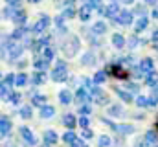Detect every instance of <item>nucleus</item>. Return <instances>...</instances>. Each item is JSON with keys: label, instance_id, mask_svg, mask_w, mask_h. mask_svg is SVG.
Returning <instances> with one entry per match:
<instances>
[{"label": "nucleus", "instance_id": "48", "mask_svg": "<svg viewBox=\"0 0 158 147\" xmlns=\"http://www.w3.org/2000/svg\"><path fill=\"white\" fill-rule=\"evenodd\" d=\"M136 44H138V39H136V37H129V46H132V48H134Z\"/></svg>", "mask_w": 158, "mask_h": 147}, {"label": "nucleus", "instance_id": "37", "mask_svg": "<svg viewBox=\"0 0 158 147\" xmlns=\"http://www.w3.org/2000/svg\"><path fill=\"white\" fill-rule=\"evenodd\" d=\"M26 83H28V77H26V74H19V75H17V85H19V86H24Z\"/></svg>", "mask_w": 158, "mask_h": 147}, {"label": "nucleus", "instance_id": "2", "mask_svg": "<svg viewBox=\"0 0 158 147\" xmlns=\"http://www.w3.org/2000/svg\"><path fill=\"white\" fill-rule=\"evenodd\" d=\"M79 50V39L77 37H72L70 40H68V44L64 46V53L66 55H76Z\"/></svg>", "mask_w": 158, "mask_h": 147}, {"label": "nucleus", "instance_id": "55", "mask_svg": "<svg viewBox=\"0 0 158 147\" xmlns=\"http://www.w3.org/2000/svg\"><path fill=\"white\" fill-rule=\"evenodd\" d=\"M121 2H127V4H131V2H132V0H121Z\"/></svg>", "mask_w": 158, "mask_h": 147}, {"label": "nucleus", "instance_id": "40", "mask_svg": "<svg viewBox=\"0 0 158 147\" xmlns=\"http://www.w3.org/2000/svg\"><path fill=\"white\" fill-rule=\"evenodd\" d=\"M109 112H110L112 116H119V114H121V107H119V105H112V107L109 109Z\"/></svg>", "mask_w": 158, "mask_h": 147}, {"label": "nucleus", "instance_id": "50", "mask_svg": "<svg viewBox=\"0 0 158 147\" xmlns=\"http://www.w3.org/2000/svg\"><path fill=\"white\" fill-rule=\"evenodd\" d=\"M83 138H92V131L90 129H83Z\"/></svg>", "mask_w": 158, "mask_h": 147}, {"label": "nucleus", "instance_id": "62", "mask_svg": "<svg viewBox=\"0 0 158 147\" xmlns=\"http://www.w3.org/2000/svg\"><path fill=\"white\" fill-rule=\"evenodd\" d=\"M85 147H88V145H85Z\"/></svg>", "mask_w": 158, "mask_h": 147}, {"label": "nucleus", "instance_id": "5", "mask_svg": "<svg viewBox=\"0 0 158 147\" xmlns=\"http://www.w3.org/2000/svg\"><path fill=\"white\" fill-rule=\"evenodd\" d=\"M9 131H11V121H9L7 116H2L0 118V132H2V136H7Z\"/></svg>", "mask_w": 158, "mask_h": 147}, {"label": "nucleus", "instance_id": "47", "mask_svg": "<svg viewBox=\"0 0 158 147\" xmlns=\"http://www.w3.org/2000/svg\"><path fill=\"white\" fill-rule=\"evenodd\" d=\"M2 15H4L6 19H7V17H11V19H13V15H15V13H13V11H9V9L6 7V9H2Z\"/></svg>", "mask_w": 158, "mask_h": 147}, {"label": "nucleus", "instance_id": "24", "mask_svg": "<svg viewBox=\"0 0 158 147\" xmlns=\"http://www.w3.org/2000/svg\"><path fill=\"white\" fill-rule=\"evenodd\" d=\"M63 140H64L66 144H70V145H72V144H74V142H76L77 138H76V132H74V131H68V132H64Z\"/></svg>", "mask_w": 158, "mask_h": 147}, {"label": "nucleus", "instance_id": "11", "mask_svg": "<svg viewBox=\"0 0 158 147\" xmlns=\"http://www.w3.org/2000/svg\"><path fill=\"white\" fill-rule=\"evenodd\" d=\"M13 22H15V24H19V26H22V24L26 22V13H24L22 9H17V11H15V15H13Z\"/></svg>", "mask_w": 158, "mask_h": 147}, {"label": "nucleus", "instance_id": "56", "mask_svg": "<svg viewBox=\"0 0 158 147\" xmlns=\"http://www.w3.org/2000/svg\"><path fill=\"white\" fill-rule=\"evenodd\" d=\"M155 90H156V92H158V83H156V85H155Z\"/></svg>", "mask_w": 158, "mask_h": 147}, {"label": "nucleus", "instance_id": "34", "mask_svg": "<svg viewBox=\"0 0 158 147\" xmlns=\"http://www.w3.org/2000/svg\"><path fill=\"white\" fill-rule=\"evenodd\" d=\"M20 98H22V96H20L19 92H13V94H9V98H7V99H9V103H13V105H17V103L20 101Z\"/></svg>", "mask_w": 158, "mask_h": 147}, {"label": "nucleus", "instance_id": "27", "mask_svg": "<svg viewBox=\"0 0 158 147\" xmlns=\"http://www.w3.org/2000/svg\"><path fill=\"white\" fill-rule=\"evenodd\" d=\"M96 101H98L99 105H107V103H109V96H107L105 92H99V94L96 96Z\"/></svg>", "mask_w": 158, "mask_h": 147}, {"label": "nucleus", "instance_id": "9", "mask_svg": "<svg viewBox=\"0 0 158 147\" xmlns=\"http://www.w3.org/2000/svg\"><path fill=\"white\" fill-rule=\"evenodd\" d=\"M118 22L119 24H123V26H129L131 22H132V13H129V11H121L118 17Z\"/></svg>", "mask_w": 158, "mask_h": 147}, {"label": "nucleus", "instance_id": "18", "mask_svg": "<svg viewBox=\"0 0 158 147\" xmlns=\"http://www.w3.org/2000/svg\"><path fill=\"white\" fill-rule=\"evenodd\" d=\"M63 123H64V125L72 131V129L76 127V123H77V121H76V118H74L72 114H66V116H64V120H63Z\"/></svg>", "mask_w": 158, "mask_h": 147}, {"label": "nucleus", "instance_id": "23", "mask_svg": "<svg viewBox=\"0 0 158 147\" xmlns=\"http://www.w3.org/2000/svg\"><path fill=\"white\" fill-rule=\"evenodd\" d=\"M24 33H26V28H22V26H19L13 33H11V40H17V39H22L24 37Z\"/></svg>", "mask_w": 158, "mask_h": 147}, {"label": "nucleus", "instance_id": "36", "mask_svg": "<svg viewBox=\"0 0 158 147\" xmlns=\"http://www.w3.org/2000/svg\"><path fill=\"white\" fill-rule=\"evenodd\" d=\"M81 63H83V65H88V66H90V65H94V55H92V53L83 55V61H81Z\"/></svg>", "mask_w": 158, "mask_h": 147}, {"label": "nucleus", "instance_id": "30", "mask_svg": "<svg viewBox=\"0 0 158 147\" xmlns=\"http://www.w3.org/2000/svg\"><path fill=\"white\" fill-rule=\"evenodd\" d=\"M42 57H44L46 61H52V59H53V48H50V46H48V48H44Z\"/></svg>", "mask_w": 158, "mask_h": 147}, {"label": "nucleus", "instance_id": "49", "mask_svg": "<svg viewBox=\"0 0 158 147\" xmlns=\"http://www.w3.org/2000/svg\"><path fill=\"white\" fill-rule=\"evenodd\" d=\"M0 90H2V96H4V98L9 94V86H6V85H2V88H0ZM7 98H9V96H7Z\"/></svg>", "mask_w": 158, "mask_h": 147}, {"label": "nucleus", "instance_id": "31", "mask_svg": "<svg viewBox=\"0 0 158 147\" xmlns=\"http://www.w3.org/2000/svg\"><path fill=\"white\" fill-rule=\"evenodd\" d=\"M136 105H138V107H149V98H145V96H138Z\"/></svg>", "mask_w": 158, "mask_h": 147}, {"label": "nucleus", "instance_id": "61", "mask_svg": "<svg viewBox=\"0 0 158 147\" xmlns=\"http://www.w3.org/2000/svg\"><path fill=\"white\" fill-rule=\"evenodd\" d=\"M70 2H74V0H70Z\"/></svg>", "mask_w": 158, "mask_h": 147}, {"label": "nucleus", "instance_id": "57", "mask_svg": "<svg viewBox=\"0 0 158 147\" xmlns=\"http://www.w3.org/2000/svg\"><path fill=\"white\" fill-rule=\"evenodd\" d=\"M145 2H155V0H145Z\"/></svg>", "mask_w": 158, "mask_h": 147}, {"label": "nucleus", "instance_id": "52", "mask_svg": "<svg viewBox=\"0 0 158 147\" xmlns=\"http://www.w3.org/2000/svg\"><path fill=\"white\" fill-rule=\"evenodd\" d=\"M85 145H86V144H83L81 140H76V142H74V144H72L70 147H85Z\"/></svg>", "mask_w": 158, "mask_h": 147}, {"label": "nucleus", "instance_id": "28", "mask_svg": "<svg viewBox=\"0 0 158 147\" xmlns=\"http://www.w3.org/2000/svg\"><path fill=\"white\" fill-rule=\"evenodd\" d=\"M94 32L96 33H105L107 32V24L105 22H96L94 24Z\"/></svg>", "mask_w": 158, "mask_h": 147}, {"label": "nucleus", "instance_id": "12", "mask_svg": "<svg viewBox=\"0 0 158 147\" xmlns=\"http://www.w3.org/2000/svg\"><path fill=\"white\" fill-rule=\"evenodd\" d=\"M76 99H77L79 103H86V101H90V94H88V90L79 88L77 94H76Z\"/></svg>", "mask_w": 158, "mask_h": 147}, {"label": "nucleus", "instance_id": "58", "mask_svg": "<svg viewBox=\"0 0 158 147\" xmlns=\"http://www.w3.org/2000/svg\"><path fill=\"white\" fill-rule=\"evenodd\" d=\"M30 2H39V0H30Z\"/></svg>", "mask_w": 158, "mask_h": 147}, {"label": "nucleus", "instance_id": "4", "mask_svg": "<svg viewBox=\"0 0 158 147\" xmlns=\"http://www.w3.org/2000/svg\"><path fill=\"white\" fill-rule=\"evenodd\" d=\"M24 52V44H11L9 46V59H17V57H20V53Z\"/></svg>", "mask_w": 158, "mask_h": 147}, {"label": "nucleus", "instance_id": "53", "mask_svg": "<svg viewBox=\"0 0 158 147\" xmlns=\"http://www.w3.org/2000/svg\"><path fill=\"white\" fill-rule=\"evenodd\" d=\"M153 39H155V40H156V42H158V28H156V30H155V33H153Z\"/></svg>", "mask_w": 158, "mask_h": 147}, {"label": "nucleus", "instance_id": "16", "mask_svg": "<svg viewBox=\"0 0 158 147\" xmlns=\"http://www.w3.org/2000/svg\"><path fill=\"white\" fill-rule=\"evenodd\" d=\"M59 99H61L63 105H68V103L72 101V94H70V90H61V92H59Z\"/></svg>", "mask_w": 158, "mask_h": 147}, {"label": "nucleus", "instance_id": "13", "mask_svg": "<svg viewBox=\"0 0 158 147\" xmlns=\"http://www.w3.org/2000/svg\"><path fill=\"white\" fill-rule=\"evenodd\" d=\"M140 70L143 74H149V72H153V59H143L142 63H140Z\"/></svg>", "mask_w": 158, "mask_h": 147}, {"label": "nucleus", "instance_id": "7", "mask_svg": "<svg viewBox=\"0 0 158 147\" xmlns=\"http://www.w3.org/2000/svg\"><path fill=\"white\" fill-rule=\"evenodd\" d=\"M109 72H112V75L121 77V79H127V77H129V72H127V70H123L119 65H112V66L109 68Z\"/></svg>", "mask_w": 158, "mask_h": 147}, {"label": "nucleus", "instance_id": "8", "mask_svg": "<svg viewBox=\"0 0 158 147\" xmlns=\"http://www.w3.org/2000/svg\"><path fill=\"white\" fill-rule=\"evenodd\" d=\"M20 136L24 138V142H26V144H30V145H33V144H35V138H33V134H31V131H30L28 127H22V129H20Z\"/></svg>", "mask_w": 158, "mask_h": 147}, {"label": "nucleus", "instance_id": "3", "mask_svg": "<svg viewBox=\"0 0 158 147\" xmlns=\"http://www.w3.org/2000/svg\"><path fill=\"white\" fill-rule=\"evenodd\" d=\"M48 26H50V17L42 15V17H40V20L35 24V26H33V32H35V33H42Z\"/></svg>", "mask_w": 158, "mask_h": 147}, {"label": "nucleus", "instance_id": "41", "mask_svg": "<svg viewBox=\"0 0 158 147\" xmlns=\"http://www.w3.org/2000/svg\"><path fill=\"white\" fill-rule=\"evenodd\" d=\"M33 83H35V85H40V83H44V75H42L40 72H37L35 75H33Z\"/></svg>", "mask_w": 158, "mask_h": 147}, {"label": "nucleus", "instance_id": "32", "mask_svg": "<svg viewBox=\"0 0 158 147\" xmlns=\"http://www.w3.org/2000/svg\"><path fill=\"white\" fill-rule=\"evenodd\" d=\"M33 103L39 105V107H44V105H46V96H39V94L33 96Z\"/></svg>", "mask_w": 158, "mask_h": 147}, {"label": "nucleus", "instance_id": "42", "mask_svg": "<svg viewBox=\"0 0 158 147\" xmlns=\"http://www.w3.org/2000/svg\"><path fill=\"white\" fill-rule=\"evenodd\" d=\"M74 15H76V9H74V7H68V9H64V15H63V17H66V19H72Z\"/></svg>", "mask_w": 158, "mask_h": 147}, {"label": "nucleus", "instance_id": "20", "mask_svg": "<svg viewBox=\"0 0 158 147\" xmlns=\"http://www.w3.org/2000/svg\"><path fill=\"white\" fill-rule=\"evenodd\" d=\"M112 44H114L116 48H123V46H125V39L119 35V33H114V35H112Z\"/></svg>", "mask_w": 158, "mask_h": 147}, {"label": "nucleus", "instance_id": "38", "mask_svg": "<svg viewBox=\"0 0 158 147\" xmlns=\"http://www.w3.org/2000/svg\"><path fill=\"white\" fill-rule=\"evenodd\" d=\"M138 90H140V88H138L136 83H129V85H127V92H129V94H136Z\"/></svg>", "mask_w": 158, "mask_h": 147}, {"label": "nucleus", "instance_id": "25", "mask_svg": "<svg viewBox=\"0 0 158 147\" xmlns=\"http://www.w3.org/2000/svg\"><path fill=\"white\" fill-rule=\"evenodd\" d=\"M48 63H50V61H46L44 57H40V59H37V61H35V68L42 72V70H46V68H48Z\"/></svg>", "mask_w": 158, "mask_h": 147}, {"label": "nucleus", "instance_id": "26", "mask_svg": "<svg viewBox=\"0 0 158 147\" xmlns=\"http://www.w3.org/2000/svg\"><path fill=\"white\" fill-rule=\"evenodd\" d=\"M147 22H149V20H147L145 17H142V19L136 22V32H138V33H140V32H143V30L147 28Z\"/></svg>", "mask_w": 158, "mask_h": 147}, {"label": "nucleus", "instance_id": "21", "mask_svg": "<svg viewBox=\"0 0 158 147\" xmlns=\"http://www.w3.org/2000/svg\"><path fill=\"white\" fill-rule=\"evenodd\" d=\"M116 94H118L119 98L123 99V101H127V103H131L132 101V96L127 92V90H121V88H116Z\"/></svg>", "mask_w": 158, "mask_h": 147}, {"label": "nucleus", "instance_id": "44", "mask_svg": "<svg viewBox=\"0 0 158 147\" xmlns=\"http://www.w3.org/2000/svg\"><path fill=\"white\" fill-rule=\"evenodd\" d=\"M79 125H81L83 129H88V118H85V116L79 118Z\"/></svg>", "mask_w": 158, "mask_h": 147}, {"label": "nucleus", "instance_id": "43", "mask_svg": "<svg viewBox=\"0 0 158 147\" xmlns=\"http://www.w3.org/2000/svg\"><path fill=\"white\" fill-rule=\"evenodd\" d=\"M55 24L59 26V32H64V30H66L64 24H63V17H57V19H55Z\"/></svg>", "mask_w": 158, "mask_h": 147}, {"label": "nucleus", "instance_id": "19", "mask_svg": "<svg viewBox=\"0 0 158 147\" xmlns=\"http://www.w3.org/2000/svg\"><path fill=\"white\" fill-rule=\"evenodd\" d=\"M143 81H145L147 85H153V86H155V85L158 83V79H156V72L153 70V72L145 74V77H143Z\"/></svg>", "mask_w": 158, "mask_h": 147}, {"label": "nucleus", "instance_id": "54", "mask_svg": "<svg viewBox=\"0 0 158 147\" xmlns=\"http://www.w3.org/2000/svg\"><path fill=\"white\" fill-rule=\"evenodd\" d=\"M153 17H155V19H158V7H155V9H153Z\"/></svg>", "mask_w": 158, "mask_h": 147}, {"label": "nucleus", "instance_id": "59", "mask_svg": "<svg viewBox=\"0 0 158 147\" xmlns=\"http://www.w3.org/2000/svg\"><path fill=\"white\" fill-rule=\"evenodd\" d=\"M6 147H15V145H6Z\"/></svg>", "mask_w": 158, "mask_h": 147}, {"label": "nucleus", "instance_id": "60", "mask_svg": "<svg viewBox=\"0 0 158 147\" xmlns=\"http://www.w3.org/2000/svg\"><path fill=\"white\" fill-rule=\"evenodd\" d=\"M156 127H158V121H156Z\"/></svg>", "mask_w": 158, "mask_h": 147}, {"label": "nucleus", "instance_id": "51", "mask_svg": "<svg viewBox=\"0 0 158 147\" xmlns=\"http://www.w3.org/2000/svg\"><path fill=\"white\" fill-rule=\"evenodd\" d=\"M20 2H22V0H7V4H9V6H13V7H19V6H20Z\"/></svg>", "mask_w": 158, "mask_h": 147}, {"label": "nucleus", "instance_id": "46", "mask_svg": "<svg viewBox=\"0 0 158 147\" xmlns=\"http://www.w3.org/2000/svg\"><path fill=\"white\" fill-rule=\"evenodd\" d=\"M79 112L85 116V114H88V112H90V107H88V105H81V107H79Z\"/></svg>", "mask_w": 158, "mask_h": 147}, {"label": "nucleus", "instance_id": "35", "mask_svg": "<svg viewBox=\"0 0 158 147\" xmlns=\"http://www.w3.org/2000/svg\"><path fill=\"white\" fill-rule=\"evenodd\" d=\"M105 79H107V74H105V72H98L96 75H94V83H98V85H99V83H103Z\"/></svg>", "mask_w": 158, "mask_h": 147}, {"label": "nucleus", "instance_id": "17", "mask_svg": "<svg viewBox=\"0 0 158 147\" xmlns=\"http://www.w3.org/2000/svg\"><path fill=\"white\" fill-rule=\"evenodd\" d=\"M44 140H46V144H48V145L57 144V134H55L53 131H46V132H44Z\"/></svg>", "mask_w": 158, "mask_h": 147}, {"label": "nucleus", "instance_id": "14", "mask_svg": "<svg viewBox=\"0 0 158 147\" xmlns=\"http://www.w3.org/2000/svg\"><path fill=\"white\" fill-rule=\"evenodd\" d=\"M52 116H55V109H53L52 105L40 107V118H52Z\"/></svg>", "mask_w": 158, "mask_h": 147}, {"label": "nucleus", "instance_id": "45", "mask_svg": "<svg viewBox=\"0 0 158 147\" xmlns=\"http://www.w3.org/2000/svg\"><path fill=\"white\" fill-rule=\"evenodd\" d=\"M149 105H158V94H156V92L149 98Z\"/></svg>", "mask_w": 158, "mask_h": 147}, {"label": "nucleus", "instance_id": "6", "mask_svg": "<svg viewBox=\"0 0 158 147\" xmlns=\"http://www.w3.org/2000/svg\"><path fill=\"white\" fill-rule=\"evenodd\" d=\"M114 131H118V132H121V134H131L134 129H132V125H127V123H121V125H114V123H110V121H107Z\"/></svg>", "mask_w": 158, "mask_h": 147}, {"label": "nucleus", "instance_id": "22", "mask_svg": "<svg viewBox=\"0 0 158 147\" xmlns=\"http://www.w3.org/2000/svg\"><path fill=\"white\" fill-rule=\"evenodd\" d=\"M90 6H83L81 7V11H79V17H81V20H88L90 19Z\"/></svg>", "mask_w": 158, "mask_h": 147}, {"label": "nucleus", "instance_id": "33", "mask_svg": "<svg viewBox=\"0 0 158 147\" xmlns=\"http://www.w3.org/2000/svg\"><path fill=\"white\" fill-rule=\"evenodd\" d=\"M98 145H99V147H109V145H110V138H109V136H99Z\"/></svg>", "mask_w": 158, "mask_h": 147}, {"label": "nucleus", "instance_id": "15", "mask_svg": "<svg viewBox=\"0 0 158 147\" xmlns=\"http://www.w3.org/2000/svg\"><path fill=\"white\" fill-rule=\"evenodd\" d=\"M145 144H151V145L158 144V132H155V131H147V132H145Z\"/></svg>", "mask_w": 158, "mask_h": 147}, {"label": "nucleus", "instance_id": "1", "mask_svg": "<svg viewBox=\"0 0 158 147\" xmlns=\"http://www.w3.org/2000/svg\"><path fill=\"white\" fill-rule=\"evenodd\" d=\"M66 77H68L66 63H64V61H57L55 70L52 72V79H53V81H57V83H61V81H66Z\"/></svg>", "mask_w": 158, "mask_h": 147}, {"label": "nucleus", "instance_id": "39", "mask_svg": "<svg viewBox=\"0 0 158 147\" xmlns=\"http://www.w3.org/2000/svg\"><path fill=\"white\" fill-rule=\"evenodd\" d=\"M20 116L22 118H31V107H22L20 109Z\"/></svg>", "mask_w": 158, "mask_h": 147}, {"label": "nucleus", "instance_id": "10", "mask_svg": "<svg viewBox=\"0 0 158 147\" xmlns=\"http://www.w3.org/2000/svg\"><path fill=\"white\" fill-rule=\"evenodd\" d=\"M119 13H121V11H119L118 4H110V6H107V11H105V15H107V17H110V19H114V17H116V19H118Z\"/></svg>", "mask_w": 158, "mask_h": 147}, {"label": "nucleus", "instance_id": "29", "mask_svg": "<svg viewBox=\"0 0 158 147\" xmlns=\"http://www.w3.org/2000/svg\"><path fill=\"white\" fill-rule=\"evenodd\" d=\"M13 83H17V77H15L13 74H7V75L4 77V83H2V85H6V86H11Z\"/></svg>", "mask_w": 158, "mask_h": 147}]
</instances>
